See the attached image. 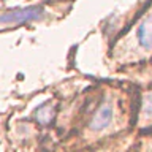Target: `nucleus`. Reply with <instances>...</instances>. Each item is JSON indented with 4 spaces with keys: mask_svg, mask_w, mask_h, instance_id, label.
Wrapping results in <instances>:
<instances>
[{
    "mask_svg": "<svg viewBox=\"0 0 152 152\" xmlns=\"http://www.w3.org/2000/svg\"><path fill=\"white\" fill-rule=\"evenodd\" d=\"M45 11L41 7H27L21 10H13L0 16V22L2 24H22V22H30L41 19Z\"/></svg>",
    "mask_w": 152,
    "mask_h": 152,
    "instance_id": "obj_1",
    "label": "nucleus"
},
{
    "mask_svg": "<svg viewBox=\"0 0 152 152\" xmlns=\"http://www.w3.org/2000/svg\"><path fill=\"white\" fill-rule=\"evenodd\" d=\"M111 121H113V106L109 103H103V104H100L98 109L94 113L89 127H90V130H94V132H100V130H103V128H106L109 124H111Z\"/></svg>",
    "mask_w": 152,
    "mask_h": 152,
    "instance_id": "obj_2",
    "label": "nucleus"
},
{
    "mask_svg": "<svg viewBox=\"0 0 152 152\" xmlns=\"http://www.w3.org/2000/svg\"><path fill=\"white\" fill-rule=\"evenodd\" d=\"M138 41L142 48L152 49V13L147 14L138 27Z\"/></svg>",
    "mask_w": 152,
    "mask_h": 152,
    "instance_id": "obj_3",
    "label": "nucleus"
},
{
    "mask_svg": "<svg viewBox=\"0 0 152 152\" xmlns=\"http://www.w3.org/2000/svg\"><path fill=\"white\" fill-rule=\"evenodd\" d=\"M54 114H56V108H54V104H51V103H45V104H41L40 108H38V111L35 114V117H37V121L43 124V125H46V124H49L52 121V117H54Z\"/></svg>",
    "mask_w": 152,
    "mask_h": 152,
    "instance_id": "obj_4",
    "label": "nucleus"
},
{
    "mask_svg": "<svg viewBox=\"0 0 152 152\" xmlns=\"http://www.w3.org/2000/svg\"><path fill=\"white\" fill-rule=\"evenodd\" d=\"M141 114L146 121H152V92L146 94L142 98V108H141Z\"/></svg>",
    "mask_w": 152,
    "mask_h": 152,
    "instance_id": "obj_5",
    "label": "nucleus"
}]
</instances>
